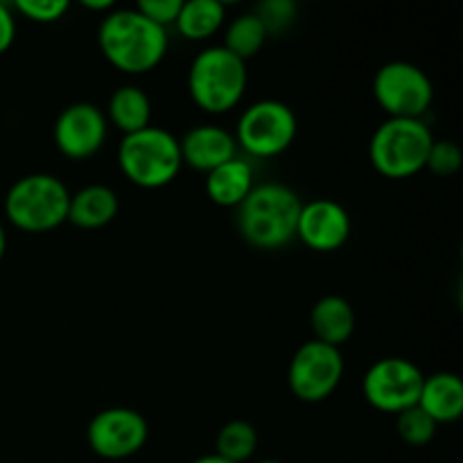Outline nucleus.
Masks as SVG:
<instances>
[{
  "instance_id": "obj_25",
  "label": "nucleus",
  "mask_w": 463,
  "mask_h": 463,
  "mask_svg": "<svg viewBox=\"0 0 463 463\" xmlns=\"http://www.w3.org/2000/svg\"><path fill=\"white\" fill-rule=\"evenodd\" d=\"M463 154L455 140H434L425 167L437 176H452L461 170Z\"/></svg>"
},
{
  "instance_id": "obj_2",
  "label": "nucleus",
  "mask_w": 463,
  "mask_h": 463,
  "mask_svg": "<svg viewBox=\"0 0 463 463\" xmlns=\"http://www.w3.org/2000/svg\"><path fill=\"white\" fill-rule=\"evenodd\" d=\"M301 197L289 185L260 184L253 185L238 206V231L251 247L262 251L288 247L297 238Z\"/></svg>"
},
{
  "instance_id": "obj_13",
  "label": "nucleus",
  "mask_w": 463,
  "mask_h": 463,
  "mask_svg": "<svg viewBox=\"0 0 463 463\" xmlns=\"http://www.w3.org/2000/svg\"><path fill=\"white\" fill-rule=\"evenodd\" d=\"M351 215L333 199H312L303 203L297 224V238L319 253L337 251L351 238Z\"/></svg>"
},
{
  "instance_id": "obj_7",
  "label": "nucleus",
  "mask_w": 463,
  "mask_h": 463,
  "mask_svg": "<svg viewBox=\"0 0 463 463\" xmlns=\"http://www.w3.org/2000/svg\"><path fill=\"white\" fill-rule=\"evenodd\" d=\"M298 131L292 109L279 99H260L244 109L235 127V143L256 158H274L288 152Z\"/></svg>"
},
{
  "instance_id": "obj_31",
  "label": "nucleus",
  "mask_w": 463,
  "mask_h": 463,
  "mask_svg": "<svg viewBox=\"0 0 463 463\" xmlns=\"http://www.w3.org/2000/svg\"><path fill=\"white\" fill-rule=\"evenodd\" d=\"M5 251H7V235H5L3 224H0V260H3Z\"/></svg>"
},
{
  "instance_id": "obj_12",
  "label": "nucleus",
  "mask_w": 463,
  "mask_h": 463,
  "mask_svg": "<svg viewBox=\"0 0 463 463\" xmlns=\"http://www.w3.org/2000/svg\"><path fill=\"white\" fill-rule=\"evenodd\" d=\"M109 120L102 109L90 102H75L59 113L54 122V145L72 161H84L102 149Z\"/></svg>"
},
{
  "instance_id": "obj_29",
  "label": "nucleus",
  "mask_w": 463,
  "mask_h": 463,
  "mask_svg": "<svg viewBox=\"0 0 463 463\" xmlns=\"http://www.w3.org/2000/svg\"><path fill=\"white\" fill-rule=\"evenodd\" d=\"M81 7L93 9V12H111L113 3L111 0H84V3H81Z\"/></svg>"
},
{
  "instance_id": "obj_32",
  "label": "nucleus",
  "mask_w": 463,
  "mask_h": 463,
  "mask_svg": "<svg viewBox=\"0 0 463 463\" xmlns=\"http://www.w3.org/2000/svg\"><path fill=\"white\" fill-rule=\"evenodd\" d=\"M258 463H283V461H276V459H265V461H258Z\"/></svg>"
},
{
  "instance_id": "obj_14",
  "label": "nucleus",
  "mask_w": 463,
  "mask_h": 463,
  "mask_svg": "<svg viewBox=\"0 0 463 463\" xmlns=\"http://www.w3.org/2000/svg\"><path fill=\"white\" fill-rule=\"evenodd\" d=\"M181 161L199 172H213L238 156V143L233 134L217 125H199L179 140Z\"/></svg>"
},
{
  "instance_id": "obj_9",
  "label": "nucleus",
  "mask_w": 463,
  "mask_h": 463,
  "mask_svg": "<svg viewBox=\"0 0 463 463\" xmlns=\"http://www.w3.org/2000/svg\"><path fill=\"white\" fill-rule=\"evenodd\" d=\"M423 383V371L414 362L405 357H384L366 371L362 393L373 410L398 416L419 405Z\"/></svg>"
},
{
  "instance_id": "obj_6",
  "label": "nucleus",
  "mask_w": 463,
  "mask_h": 463,
  "mask_svg": "<svg viewBox=\"0 0 463 463\" xmlns=\"http://www.w3.org/2000/svg\"><path fill=\"white\" fill-rule=\"evenodd\" d=\"M71 190L52 175H27L18 179L5 197V215L25 233H45L68 220Z\"/></svg>"
},
{
  "instance_id": "obj_28",
  "label": "nucleus",
  "mask_w": 463,
  "mask_h": 463,
  "mask_svg": "<svg viewBox=\"0 0 463 463\" xmlns=\"http://www.w3.org/2000/svg\"><path fill=\"white\" fill-rule=\"evenodd\" d=\"M16 39V18L5 3H0V54L7 52Z\"/></svg>"
},
{
  "instance_id": "obj_17",
  "label": "nucleus",
  "mask_w": 463,
  "mask_h": 463,
  "mask_svg": "<svg viewBox=\"0 0 463 463\" xmlns=\"http://www.w3.org/2000/svg\"><path fill=\"white\" fill-rule=\"evenodd\" d=\"M118 211H120L118 194L109 185L93 184L71 194L68 222H72L80 229H102V226L111 224L116 220Z\"/></svg>"
},
{
  "instance_id": "obj_11",
  "label": "nucleus",
  "mask_w": 463,
  "mask_h": 463,
  "mask_svg": "<svg viewBox=\"0 0 463 463\" xmlns=\"http://www.w3.org/2000/svg\"><path fill=\"white\" fill-rule=\"evenodd\" d=\"M147 420L129 407H109L90 419L86 439L90 450L109 461L129 459L147 443Z\"/></svg>"
},
{
  "instance_id": "obj_21",
  "label": "nucleus",
  "mask_w": 463,
  "mask_h": 463,
  "mask_svg": "<svg viewBox=\"0 0 463 463\" xmlns=\"http://www.w3.org/2000/svg\"><path fill=\"white\" fill-rule=\"evenodd\" d=\"M267 41V30L260 18L253 12L240 14L229 23L224 32V48L247 63V59L256 57Z\"/></svg>"
},
{
  "instance_id": "obj_22",
  "label": "nucleus",
  "mask_w": 463,
  "mask_h": 463,
  "mask_svg": "<svg viewBox=\"0 0 463 463\" xmlns=\"http://www.w3.org/2000/svg\"><path fill=\"white\" fill-rule=\"evenodd\" d=\"M217 452L222 459L231 463H244L253 457L258 448V434L247 420H231L217 434Z\"/></svg>"
},
{
  "instance_id": "obj_18",
  "label": "nucleus",
  "mask_w": 463,
  "mask_h": 463,
  "mask_svg": "<svg viewBox=\"0 0 463 463\" xmlns=\"http://www.w3.org/2000/svg\"><path fill=\"white\" fill-rule=\"evenodd\" d=\"M253 167L244 158L235 156L215 167L206 176V194L222 208H238L253 190Z\"/></svg>"
},
{
  "instance_id": "obj_27",
  "label": "nucleus",
  "mask_w": 463,
  "mask_h": 463,
  "mask_svg": "<svg viewBox=\"0 0 463 463\" xmlns=\"http://www.w3.org/2000/svg\"><path fill=\"white\" fill-rule=\"evenodd\" d=\"M181 5H184V0H140L136 5V12H140L147 21L156 23L158 27L165 30L167 25H175L176 23Z\"/></svg>"
},
{
  "instance_id": "obj_30",
  "label": "nucleus",
  "mask_w": 463,
  "mask_h": 463,
  "mask_svg": "<svg viewBox=\"0 0 463 463\" xmlns=\"http://www.w3.org/2000/svg\"><path fill=\"white\" fill-rule=\"evenodd\" d=\"M193 463H231V461L222 459L220 455H206V457H199V459H194Z\"/></svg>"
},
{
  "instance_id": "obj_20",
  "label": "nucleus",
  "mask_w": 463,
  "mask_h": 463,
  "mask_svg": "<svg viewBox=\"0 0 463 463\" xmlns=\"http://www.w3.org/2000/svg\"><path fill=\"white\" fill-rule=\"evenodd\" d=\"M226 9L220 0H188L181 5L176 30L188 41H206L224 25Z\"/></svg>"
},
{
  "instance_id": "obj_4",
  "label": "nucleus",
  "mask_w": 463,
  "mask_h": 463,
  "mask_svg": "<svg viewBox=\"0 0 463 463\" xmlns=\"http://www.w3.org/2000/svg\"><path fill=\"white\" fill-rule=\"evenodd\" d=\"M118 165L138 188L156 190L170 185L184 167L179 138L163 127H145L122 138Z\"/></svg>"
},
{
  "instance_id": "obj_3",
  "label": "nucleus",
  "mask_w": 463,
  "mask_h": 463,
  "mask_svg": "<svg viewBox=\"0 0 463 463\" xmlns=\"http://www.w3.org/2000/svg\"><path fill=\"white\" fill-rule=\"evenodd\" d=\"M247 63L224 45L202 50L190 63L188 90L193 102L211 116H222L238 107L247 90Z\"/></svg>"
},
{
  "instance_id": "obj_19",
  "label": "nucleus",
  "mask_w": 463,
  "mask_h": 463,
  "mask_svg": "<svg viewBox=\"0 0 463 463\" xmlns=\"http://www.w3.org/2000/svg\"><path fill=\"white\" fill-rule=\"evenodd\" d=\"M107 113V120H111V125L125 136L152 125V102H149L147 93L134 84L118 86L113 90V95L109 98Z\"/></svg>"
},
{
  "instance_id": "obj_23",
  "label": "nucleus",
  "mask_w": 463,
  "mask_h": 463,
  "mask_svg": "<svg viewBox=\"0 0 463 463\" xmlns=\"http://www.w3.org/2000/svg\"><path fill=\"white\" fill-rule=\"evenodd\" d=\"M439 425L420 410L419 405L410 407V410L401 411L396 419L398 437L407 443V446H428L437 434Z\"/></svg>"
},
{
  "instance_id": "obj_15",
  "label": "nucleus",
  "mask_w": 463,
  "mask_h": 463,
  "mask_svg": "<svg viewBox=\"0 0 463 463\" xmlns=\"http://www.w3.org/2000/svg\"><path fill=\"white\" fill-rule=\"evenodd\" d=\"M310 326L317 342L339 348L355 333V310L344 297L328 294L312 306Z\"/></svg>"
},
{
  "instance_id": "obj_10",
  "label": "nucleus",
  "mask_w": 463,
  "mask_h": 463,
  "mask_svg": "<svg viewBox=\"0 0 463 463\" xmlns=\"http://www.w3.org/2000/svg\"><path fill=\"white\" fill-rule=\"evenodd\" d=\"M344 378V355L339 348L317 339L303 344L289 362L288 383L303 402H321L339 387Z\"/></svg>"
},
{
  "instance_id": "obj_26",
  "label": "nucleus",
  "mask_w": 463,
  "mask_h": 463,
  "mask_svg": "<svg viewBox=\"0 0 463 463\" xmlns=\"http://www.w3.org/2000/svg\"><path fill=\"white\" fill-rule=\"evenodd\" d=\"M16 12L34 23H57L68 12V0H18Z\"/></svg>"
},
{
  "instance_id": "obj_8",
  "label": "nucleus",
  "mask_w": 463,
  "mask_h": 463,
  "mask_svg": "<svg viewBox=\"0 0 463 463\" xmlns=\"http://www.w3.org/2000/svg\"><path fill=\"white\" fill-rule=\"evenodd\" d=\"M373 98L389 118L423 120L434 99L432 80L410 61H389L375 72Z\"/></svg>"
},
{
  "instance_id": "obj_5",
  "label": "nucleus",
  "mask_w": 463,
  "mask_h": 463,
  "mask_svg": "<svg viewBox=\"0 0 463 463\" xmlns=\"http://www.w3.org/2000/svg\"><path fill=\"white\" fill-rule=\"evenodd\" d=\"M434 136L423 120L387 118L369 143L371 165L387 179H410L425 170Z\"/></svg>"
},
{
  "instance_id": "obj_1",
  "label": "nucleus",
  "mask_w": 463,
  "mask_h": 463,
  "mask_svg": "<svg viewBox=\"0 0 463 463\" xmlns=\"http://www.w3.org/2000/svg\"><path fill=\"white\" fill-rule=\"evenodd\" d=\"M98 43L113 68L129 75H143L165 57L167 32L136 12V7H113L99 23Z\"/></svg>"
},
{
  "instance_id": "obj_16",
  "label": "nucleus",
  "mask_w": 463,
  "mask_h": 463,
  "mask_svg": "<svg viewBox=\"0 0 463 463\" xmlns=\"http://www.w3.org/2000/svg\"><path fill=\"white\" fill-rule=\"evenodd\" d=\"M419 407L437 425L455 423L463 414V383L455 373H434L425 378Z\"/></svg>"
},
{
  "instance_id": "obj_24",
  "label": "nucleus",
  "mask_w": 463,
  "mask_h": 463,
  "mask_svg": "<svg viewBox=\"0 0 463 463\" xmlns=\"http://www.w3.org/2000/svg\"><path fill=\"white\" fill-rule=\"evenodd\" d=\"M260 23L265 25L267 36L280 34V32L288 30L294 23V16H297V5L292 0H265V3L258 5L253 9Z\"/></svg>"
}]
</instances>
